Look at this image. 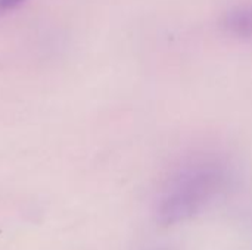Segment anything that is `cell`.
<instances>
[{
    "mask_svg": "<svg viewBox=\"0 0 252 250\" xmlns=\"http://www.w3.org/2000/svg\"><path fill=\"white\" fill-rule=\"evenodd\" d=\"M27 0H0V16L21 7Z\"/></svg>",
    "mask_w": 252,
    "mask_h": 250,
    "instance_id": "3",
    "label": "cell"
},
{
    "mask_svg": "<svg viewBox=\"0 0 252 250\" xmlns=\"http://www.w3.org/2000/svg\"><path fill=\"white\" fill-rule=\"evenodd\" d=\"M227 171L216 164L189 169L168 189L158 208V221L174 225L207 209L227 187Z\"/></svg>",
    "mask_w": 252,
    "mask_h": 250,
    "instance_id": "1",
    "label": "cell"
},
{
    "mask_svg": "<svg viewBox=\"0 0 252 250\" xmlns=\"http://www.w3.org/2000/svg\"><path fill=\"white\" fill-rule=\"evenodd\" d=\"M227 27L238 35H252V7L232 12L227 16Z\"/></svg>",
    "mask_w": 252,
    "mask_h": 250,
    "instance_id": "2",
    "label": "cell"
}]
</instances>
